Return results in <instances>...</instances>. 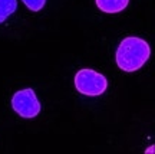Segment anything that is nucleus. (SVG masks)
Returning a JSON list of instances; mask_svg holds the SVG:
<instances>
[{
    "label": "nucleus",
    "mask_w": 155,
    "mask_h": 154,
    "mask_svg": "<svg viewBox=\"0 0 155 154\" xmlns=\"http://www.w3.org/2000/svg\"><path fill=\"white\" fill-rule=\"evenodd\" d=\"M151 48L148 42L137 36H129L122 40L116 49V65L125 72L141 69L150 59Z\"/></svg>",
    "instance_id": "nucleus-1"
},
{
    "label": "nucleus",
    "mask_w": 155,
    "mask_h": 154,
    "mask_svg": "<svg viewBox=\"0 0 155 154\" xmlns=\"http://www.w3.org/2000/svg\"><path fill=\"white\" fill-rule=\"evenodd\" d=\"M75 87L83 95L96 97V95H102L106 91L108 81L102 74L85 68L75 75Z\"/></svg>",
    "instance_id": "nucleus-2"
},
{
    "label": "nucleus",
    "mask_w": 155,
    "mask_h": 154,
    "mask_svg": "<svg viewBox=\"0 0 155 154\" xmlns=\"http://www.w3.org/2000/svg\"><path fill=\"white\" fill-rule=\"evenodd\" d=\"M12 107L23 118H35L40 112V102L32 88L17 91L12 98Z\"/></svg>",
    "instance_id": "nucleus-3"
},
{
    "label": "nucleus",
    "mask_w": 155,
    "mask_h": 154,
    "mask_svg": "<svg viewBox=\"0 0 155 154\" xmlns=\"http://www.w3.org/2000/svg\"><path fill=\"white\" fill-rule=\"evenodd\" d=\"M129 0H96L98 9L105 13H119L128 6Z\"/></svg>",
    "instance_id": "nucleus-4"
},
{
    "label": "nucleus",
    "mask_w": 155,
    "mask_h": 154,
    "mask_svg": "<svg viewBox=\"0 0 155 154\" xmlns=\"http://www.w3.org/2000/svg\"><path fill=\"white\" fill-rule=\"evenodd\" d=\"M16 0H0V23H3L10 15H13L16 12Z\"/></svg>",
    "instance_id": "nucleus-5"
},
{
    "label": "nucleus",
    "mask_w": 155,
    "mask_h": 154,
    "mask_svg": "<svg viewBox=\"0 0 155 154\" xmlns=\"http://www.w3.org/2000/svg\"><path fill=\"white\" fill-rule=\"evenodd\" d=\"M22 2L26 5L29 10L32 12H40L43 9L45 3H46V0H22Z\"/></svg>",
    "instance_id": "nucleus-6"
}]
</instances>
